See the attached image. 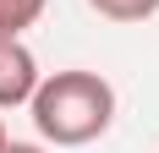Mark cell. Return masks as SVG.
Segmentation results:
<instances>
[{"label": "cell", "mask_w": 159, "mask_h": 153, "mask_svg": "<svg viewBox=\"0 0 159 153\" xmlns=\"http://www.w3.org/2000/svg\"><path fill=\"white\" fill-rule=\"evenodd\" d=\"M28 109H33V126H39L44 142H55V148H88V142H99L110 131V120H115V88L99 71L71 66V71L44 76V82L33 88Z\"/></svg>", "instance_id": "6da1fadb"}, {"label": "cell", "mask_w": 159, "mask_h": 153, "mask_svg": "<svg viewBox=\"0 0 159 153\" xmlns=\"http://www.w3.org/2000/svg\"><path fill=\"white\" fill-rule=\"evenodd\" d=\"M44 76H39V60L22 38H0V109H22L33 98Z\"/></svg>", "instance_id": "7a4b0ae2"}, {"label": "cell", "mask_w": 159, "mask_h": 153, "mask_svg": "<svg viewBox=\"0 0 159 153\" xmlns=\"http://www.w3.org/2000/svg\"><path fill=\"white\" fill-rule=\"evenodd\" d=\"M44 6L49 0H0V38H22V28H33Z\"/></svg>", "instance_id": "3957f363"}, {"label": "cell", "mask_w": 159, "mask_h": 153, "mask_svg": "<svg viewBox=\"0 0 159 153\" xmlns=\"http://www.w3.org/2000/svg\"><path fill=\"white\" fill-rule=\"evenodd\" d=\"M99 16H110V22H148L159 11V0H88Z\"/></svg>", "instance_id": "277c9868"}, {"label": "cell", "mask_w": 159, "mask_h": 153, "mask_svg": "<svg viewBox=\"0 0 159 153\" xmlns=\"http://www.w3.org/2000/svg\"><path fill=\"white\" fill-rule=\"evenodd\" d=\"M6 153H44L39 142H6Z\"/></svg>", "instance_id": "5b68a950"}, {"label": "cell", "mask_w": 159, "mask_h": 153, "mask_svg": "<svg viewBox=\"0 0 159 153\" xmlns=\"http://www.w3.org/2000/svg\"><path fill=\"white\" fill-rule=\"evenodd\" d=\"M6 142H11V137H6V120H0V153H6Z\"/></svg>", "instance_id": "8992f818"}]
</instances>
